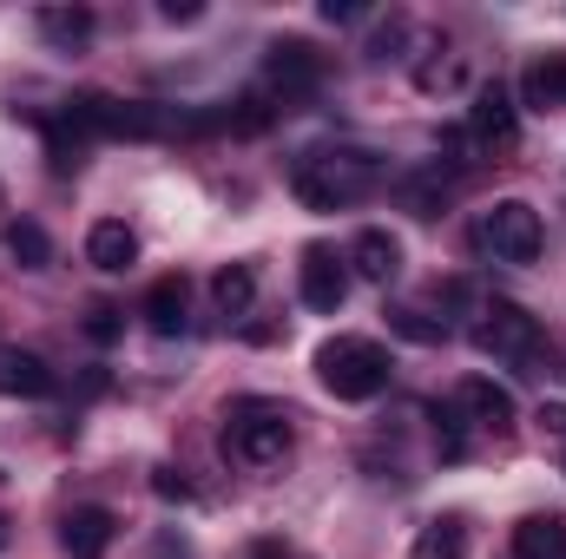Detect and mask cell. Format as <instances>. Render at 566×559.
Instances as JSON below:
<instances>
[{"instance_id":"1","label":"cell","mask_w":566,"mask_h":559,"mask_svg":"<svg viewBox=\"0 0 566 559\" xmlns=\"http://www.w3.org/2000/svg\"><path fill=\"white\" fill-rule=\"evenodd\" d=\"M389 369H396L389 349L369 342V336H329L316 349V376H323V389L336 402H376L389 389Z\"/></svg>"},{"instance_id":"2","label":"cell","mask_w":566,"mask_h":559,"mask_svg":"<svg viewBox=\"0 0 566 559\" xmlns=\"http://www.w3.org/2000/svg\"><path fill=\"white\" fill-rule=\"evenodd\" d=\"M224 454L238 467H277L290 454V415L271 409V402H238L224 415Z\"/></svg>"},{"instance_id":"3","label":"cell","mask_w":566,"mask_h":559,"mask_svg":"<svg viewBox=\"0 0 566 559\" xmlns=\"http://www.w3.org/2000/svg\"><path fill=\"white\" fill-rule=\"evenodd\" d=\"M541 211L527 204V198H501V204H488L481 211V224H474V244L494 257V264H534L541 257Z\"/></svg>"},{"instance_id":"4","label":"cell","mask_w":566,"mask_h":559,"mask_svg":"<svg viewBox=\"0 0 566 559\" xmlns=\"http://www.w3.org/2000/svg\"><path fill=\"white\" fill-rule=\"evenodd\" d=\"M369 178H376L369 151H316V158L296 165V198H303L310 211H336V204L356 198Z\"/></svg>"},{"instance_id":"5","label":"cell","mask_w":566,"mask_h":559,"mask_svg":"<svg viewBox=\"0 0 566 559\" xmlns=\"http://www.w3.org/2000/svg\"><path fill=\"white\" fill-rule=\"evenodd\" d=\"M66 119H73L80 133H106V139H158V133H165V119H158L151 106H126V99H113V93H80V99L66 106Z\"/></svg>"},{"instance_id":"6","label":"cell","mask_w":566,"mask_h":559,"mask_svg":"<svg viewBox=\"0 0 566 559\" xmlns=\"http://www.w3.org/2000/svg\"><path fill=\"white\" fill-rule=\"evenodd\" d=\"M474 349L494 356V362H527L541 349V323L521 303H488L481 323H474Z\"/></svg>"},{"instance_id":"7","label":"cell","mask_w":566,"mask_h":559,"mask_svg":"<svg viewBox=\"0 0 566 559\" xmlns=\"http://www.w3.org/2000/svg\"><path fill=\"white\" fill-rule=\"evenodd\" d=\"M468 139L481 145V151H514V145H521V113H514V93H507L501 80H488V86L474 93V106H468Z\"/></svg>"},{"instance_id":"8","label":"cell","mask_w":566,"mask_h":559,"mask_svg":"<svg viewBox=\"0 0 566 559\" xmlns=\"http://www.w3.org/2000/svg\"><path fill=\"white\" fill-rule=\"evenodd\" d=\"M264 80L277 86L283 99H290V93H316V86H323V53H316L310 40H277V46L264 53Z\"/></svg>"},{"instance_id":"9","label":"cell","mask_w":566,"mask_h":559,"mask_svg":"<svg viewBox=\"0 0 566 559\" xmlns=\"http://www.w3.org/2000/svg\"><path fill=\"white\" fill-rule=\"evenodd\" d=\"M296 283H303V303H310L316 316H336V309H343V296H349V277H343L336 251H323V244H310V251H303Z\"/></svg>"},{"instance_id":"10","label":"cell","mask_w":566,"mask_h":559,"mask_svg":"<svg viewBox=\"0 0 566 559\" xmlns=\"http://www.w3.org/2000/svg\"><path fill=\"white\" fill-rule=\"evenodd\" d=\"M113 534H119L113 507H73V514L60 520V547H66V559H106Z\"/></svg>"},{"instance_id":"11","label":"cell","mask_w":566,"mask_h":559,"mask_svg":"<svg viewBox=\"0 0 566 559\" xmlns=\"http://www.w3.org/2000/svg\"><path fill=\"white\" fill-rule=\"evenodd\" d=\"M349 271H356L363 283H396V277H402V244H396L389 231H376V224H369V231H356V238H349Z\"/></svg>"},{"instance_id":"12","label":"cell","mask_w":566,"mask_h":559,"mask_svg":"<svg viewBox=\"0 0 566 559\" xmlns=\"http://www.w3.org/2000/svg\"><path fill=\"white\" fill-rule=\"evenodd\" d=\"M0 395L40 402V395H53V369H46L33 349H13V342H0Z\"/></svg>"},{"instance_id":"13","label":"cell","mask_w":566,"mask_h":559,"mask_svg":"<svg viewBox=\"0 0 566 559\" xmlns=\"http://www.w3.org/2000/svg\"><path fill=\"white\" fill-rule=\"evenodd\" d=\"M86 264H99V271H133V264H139V238H133V224L99 218V224L86 231Z\"/></svg>"},{"instance_id":"14","label":"cell","mask_w":566,"mask_h":559,"mask_svg":"<svg viewBox=\"0 0 566 559\" xmlns=\"http://www.w3.org/2000/svg\"><path fill=\"white\" fill-rule=\"evenodd\" d=\"M185 309H191L185 277H158L145 289V329H151V336H185Z\"/></svg>"},{"instance_id":"15","label":"cell","mask_w":566,"mask_h":559,"mask_svg":"<svg viewBox=\"0 0 566 559\" xmlns=\"http://www.w3.org/2000/svg\"><path fill=\"white\" fill-rule=\"evenodd\" d=\"M521 99L534 113H566V53H547L521 73Z\"/></svg>"},{"instance_id":"16","label":"cell","mask_w":566,"mask_h":559,"mask_svg":"<svg viewBox=\"0 0 566 559\" xmlns=\"http://www.w3.org/2000/svg\"><path fill=\"white\" fill-rule=\"evenodd\" d=\"M461 409L481 421V428H494V434L514 428V395H507L501 382H488V376H468V382H461Z\"/></svg>"},{"instance_id":"17","label":"cell","mask_w":566,"mask_h":559,"mask_svg":"<svg viewBox=\"0 0 566 559\" xmlns=\"http://www.w3.org/2000/svg\"><path fill=\"white\" fill-rule=\"evenodd\" d=\"M514 559H566V514H527L514 527Z\"/></svg>"},{"instance_id":"18","label":"cell","mask_w":566,"mask_h":559,"mask_svg":"<svg viewBox=\"0 0 566 559\" xmlns=\"http://www.w3.org/2000/svg\"><path fill=\"white\" fill-rule=\"evenodd\" d=\"M0 244H7V257H13L20 271H46V264H53V238H46L33 218H13Z\"/></svg>"},{"instance_id":"19","label":"cell","mask_w":566,"mask_h":559,"mask_svg":"<svg viewBox=\"0 0 566 559\" xmlns=\"http://www.w3.org/2000/svg\"><path fill=\"white\" fill-rule=\"evenodd\" d=\"M211 296H218L224 316H244V309L258 303V271H251V264H224V271L211 277Z\"/></svg>"},{"instance_id":"20","label":"cell","mask_w":566,"mask_h":559,"mask_svg":"<svg viewBox=\"0 0 566 559\" xmlns=\"http://www.w3.org/2000/svg\"><path fill=\"white\" fill-rule=\"evenodd\" d=\"M40 33L53 46H80L93 40V7H40Z\"/></svg>"},{"instance_id":"21","label":"cell","mask_w":566,"mask_h":559,"mask_svg":"<svg viewBox=\"0 0 566 559\" xmlns=\"http://www.w3.org/2000/svg\"><path fill=\"white\" fill-rule=\"evenodd\" d=\"M409 559H468V527H461L454 514H448V520H428Z\"/></svg>"},{"instance_id":"22","label":"cell","mask_w":566,"mask_h":559,"mask_svg":"<svg viewBox=\"0 0 566 559\" xmlns=\"http://www.w3.org/2000/svg\"><path fill=\"white\" fill-rule=\"evenodd\" d=\"M80 145H86V133H80L73 119H53V126H46V158H53V171H73V165H80Z\"/></svg>"},{"instance_id":"23","label":"cell","mask_w":566,"mask_h":559,"mask_svg":"<svg viewBox=\"0 0 566 559\" xmlns=\"http://www.w3.org/2000/svg\"><path fill=\"white\" fill-rule=\"evenodd\" d=\"M402 204H409L416 218H434V211L448 204V178H441V171H434V178H409V184H402Z\"/></svg>"},{"instance_id":"24","label":"cell","mask_w":566,"mask_h":559,"mask_svg":"<svg viewBox=\"0 0 566 559\" xmlns=\"http://www.w3.org/2000/svg\"><path fill=\"white\" fill-rule=\"evenodd\" d=\"M119 329H126V309H113V303H93L86 309V336L106 349V342H119Z\"/></svg>"},{"instance_id":"25","label":"cell","mask_w":566,"mask_h":559,"mask_svg":"<svg viewBox=\"0 0 566 559\" xmlns=\"http://www.w3.org/2000/svg\"><path fill=\"white\" fill-rule=\"evenodd\" d=\"M402 40H409V13H389V20L376 27V40H369V53H376V60H389V53H396Z\"/></svg>"},{"instance_id":"26","label":"cell","mask_w":566,"mask_h":559,"mask_svg":"<svg viewBox=\"0 0 566 559\" xmlns=\"http://www.w3.org/2000/svg\"><path fill=\"white\" fill-rule=\"evenodd\" d=\"M454 80H461V66H454V60H428L422 73H416V86H422V93H441V86H454Z\"/></svg>"},{"instance_id":"27","label":"cell","mask_w":566,"mask_h":559,"mask_svg":"<svg viewBox=\"0 0 566 559\" xmlns=\"http://www.w3.org/2000/svg\"><path fill=\"white\" fill-rule=\"evenodd\" d=\"M151 494H158V500H191V481H185L178 467H158V474H151Z\"/></svg>"},{"instance_id":"28","label":"cell","mask_w":566,"mask_h":559,"mask_svg":"<svg viewBox=\"0 0 566 559\" xmlns=\"http://www.w3.org/2000/svg\"><path fill=\"white\" fill-rule=\"evenodd\" d=\"M389 316H396V329H402V336H416V342H441V323H422L416 309H389Z\"/></svg>"},{"instance_id":"29","label":"cell","mask_w":566,"mask_h":559,"mask_svg":"<svg viewBox=\"0 0 566 559\" xmlns=\"http://www.w3.org/2000/svg\"><path fill=\"white\" fill-rule=\"evenodd\" d=\"M323 20L329 27H349V20H363V7L356 0H323Z\"/></svg>"},{"instance_id":"30","label":"cell","mask_w":566,"mask_h":559,"mask_svg":"<svg viewBox=\"0 0 566 559\" xmlns=\"http://www.w3.org/2000/svg\"><path fill=\"white\" fill-rule=\"evenodd\" d=\"M541 428H547V434H560V441H566V402H541Z\"/></svg>"},{"instance_id":"31","label":"cell","mask_w":566,"mask_h":559,"mask_svg":"<svg viewBox=\"0 0 566 559\" xmlns=\"http://www.w3.org/2000/svg\"><path fill=\"white\" fill-rule=\"evenodd\" d=\"M165 20H198V0H165Z\"/></svg>"},{"instance_id":"32","label":"cell","mask_w":566,"mask_h":559,"mask_svg":"<svg viewBox=\"0 0 566 559\" xmlns=\"http://www.w3.org/2000/svg\"><path fill=\"white\" fill-rule=\"evenodd\" d=\"M7 547H13V527H7V514H0V553H7Z\"/></svg>"},{"instance_id":"33","label":"cell","mask_w":566,"mask_h":559,"mask_svg":"<svg viewBox=\"0 0 566 559\" xmlns=\"http://www.w3.org/2000/svg\"><path fill=\"white\" fill-rule=\"evenodd\" d=\"M560 474H566V461H560Z\"/></svg>"}]
</instances>
